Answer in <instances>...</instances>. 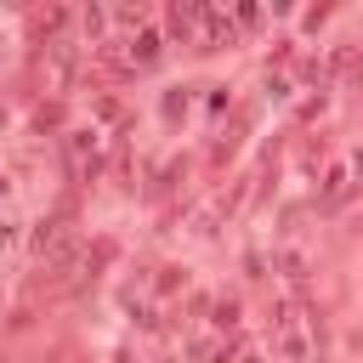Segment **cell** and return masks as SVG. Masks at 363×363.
I'll return each instance as SVG.
<instances>
[{
    "label": "cell",
    "mask_w": 363,
    "mask_h": 363,
    "mask_svg": "<svg viewBox=\"0 0 363 363\" xmlns=\"http://www.w3.org/2000/svg\"><path fill=\"white\" fill-rule=\"evenodd\" d=\"M244 363H261V357H244Z\"/></svg>",
    "instance_id": "cell-1"
}]
</instances>
